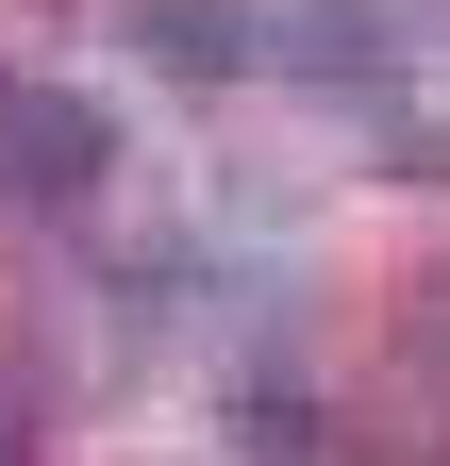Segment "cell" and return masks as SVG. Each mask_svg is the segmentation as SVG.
Masks as SVG:
<instances>
[{
	"label": "cell",
	"instance_id": "cell-1",
	"mask_svg": "<svg viewBox=\"0 0 450 466\" xmlns=\"http://www.w3.org/2000/svg\"><path fill=\"white\" fill-rule=\"evenodd\" d=\"M100 184H118V116H100L84 84L17 67V84H0V200H17V217H67Z\"/></svg>",
	"mask_w": 450,
	"mask_h": 466
},
{
	"label": "cell",
	"instance_id": "cell-2",
	"mask_svg": "<svg viewBox=\"0 0 450 466\" xmlns=\"http://www.w3.org/2000/svg\"><path fill=\"white\" fill-rule=\"evenodd\" d=\"M267 67H301L317 100H401V17L384 0H267Z\"/></svg>",
	"mask_w": 450,
	"mask_h": 466
},
{
	"label": "cell",
	"instance_id": "cell-3",
	"mask_svg": "<svg viewBox=\"0 0 450 466\" xmlns=\"http://www.w3.org/2000/svg\"><path fill=\"white\" fill-rule=\"evenodd\" d=\"M134 50H150L167 84H200V100H217V84H251V67H267V17H251V0H134Z\"/></svg>",
	"mask_w": 450,
	"mask_h": 466
},
{
	"label": "cell",
	"instance_id": "cell-4",
	"mask_svg": "<svg viewBox=\"0 0 450 466\" xmlns=\"http://www.w3.org/2000/svg\"><path fill=\"white\" fill-rule=\"evenodd\" d=\"M234 450H267V466H317V450H333V400H301V383L234 367Z\"/></svg>",
	"mask_w": 450,
	"mask_h": 466
},
{
	"label": "cell",
	"instance_id": "cell-5",
	"mask_svg": "<svg viewBox=\"0 0 450 466\" xmlns=\"http://www.w3.org/2000/svg\"><path fill=\"white\" fill-rule=\"evenodd\" d=\"M417 367H434V383H450V250H434V267H417Z\"/></svg>",
	"mask_w": 450,
	"mask_h": 466
},
{
	"label": "cell",
	"instance_id": "cell-6",
	"mask_svg": "<svg viewBox=\"0 0 450 466\" xmlns=\"http://www.w3.org/2000/svg\"><path fill=\"white\" fill-rule=\"evenodd\" d=\"M0 466H34V433H17V417H0Z\"/></svg>",
	"mask_w": 450,
	"mask_h": 466
},
{
	"label": "cell",
	"instance_id": "cell-7",
	"mask_svg": "<svg viewBox=\"0 0 450 466\" xmlns=\"http://www.w3.org/2000/svg\"><path fill=\"white\" fill-rule=\"evenodd\" d=\"M434 17H450V0H434Z\"/></svg>",
	"mask_w": 450,
	"mask_h": 466
}]
</instances>
